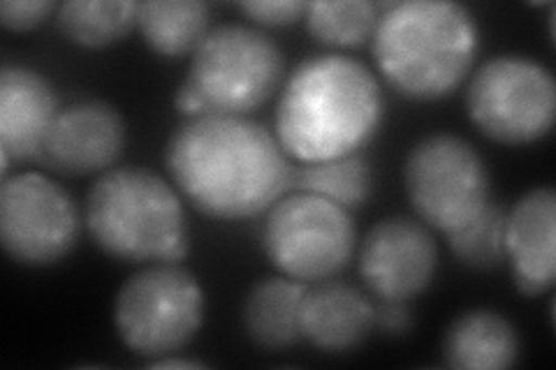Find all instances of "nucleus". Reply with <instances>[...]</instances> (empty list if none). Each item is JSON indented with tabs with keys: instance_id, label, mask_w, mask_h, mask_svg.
<instances>
[{
	"instance_id": "nucleus-1",
	"label": "nucleus",
	"mask_w": 556,
	"mask_h": 370,
	"mask_svg": "<svg viewBox=\"0 0 556 370\" xmlns=\"http://www.w3.org/2000/svg\"><path fill=\"white\" fill-rule=\"evenodd\" d=\"M167 167L188 202L218 220L265 214L294 183L281 144L241 116L190 118L169 139Z\"/></svg>"
},
{
	"instance_id": "nucleus-2",
	"label": "nucleus",
	"mask_w": 556,
	"mask_h": 370,
	"mask_svg": "<svg viewBox=\"0 0 556 370\" xmlns=\"http://www.w3.org/2000/svg\"><path fill=\"white\" fill-rule=\"evenodd\" d=\"M382 120V93L367 65L348 56L304 61L276 112L278 144L306 165L355 155Z\"/></svg>"
},
{
	"instance_id": "nucleus-3",
	"label": "nucleus",
	"mask_w": 556,
	"mask_h": 370,
	"mask_svg": "<svg viewBox=\"0 0 556 370\" xmlns=\"http://www.w3.org/2000/svg\"><path fill=\"white\" fill-rule=\"evenodd\" d=\"M478 54V26L457 3L408 0L386 5L374 30L378 69L396 93L410 100L450 95Z\"/></svg>"
},
{
	"instance_id": "nucleus-4",
	"label": "nucleus",
	"mask_w": 556,
	"mask_h": 370,
	"mask_svg": "<svg viewBox=\"0 0 556 370\" xmlns=\"http://www.w3.org/2000/svg\"><path fill=\"white\" fill-rule=\"evenodd\" d=\"M86 225L100 248L124 261H179L188 253L177 192L147 169H114L86 202Z\"/></svg>"
},
{
	"instance_id": "nucleus-5",
	"label": "nucleus",
	"mask_w": 556,
	"mask_h": 370,
	"mask_svg": "<svg viewBox=\"0 0 556 370\" xmlns=\"http://www.w3.org/2000/svg\"><path fill=\"white\" fill-rule=\"evenodd\" d=\"M283 54L269 35L247 26H220L198 47L190 77L206 116H241L265 104L281 84Z\"/></svg>"
},
{
	"instance_id": "nucleus-6",
	"label": "nucleus",
	"mask_w": 556,
	"mask_h": 370,
	"mask_svg": "<svg viewBox=\"0 0 556 370\" xmlns=\"http://www.w3.org/2000/svg\"><path fill=\"white\" fill-rule=\"evenodd\" d=\"M468 116L501 144H531L545 137L556 116L549 69L521 56L486 61L468 86Z\"/></svg>"
},
{
	"instance_id": "nucleus-7",
	"label": "nucleus",
	"mask_w": 556,
	"mask_h": 370,
	"mask_svg": "<svg viewBox=\"0 0 556 370\" xmlns=\"http://www.w3.org/2000/svg\"><path fill=\"white\" fill-rule=\"evenodd\" d=\"M204 317L198 280L177 267H153L132 276L116 296L118 336L144 357H165L193 341Z\"/></svg>"
},
{
	"instance_id": "nucleus-8",
	"label": "nucleus",
	"mask_w": 556,
	"mask_h": 370,
	"mask_svg": "<svg viewBox=\"0 0 556 370\" xmlns=\"http://www.w3.org/2000/svg\"><path fill=\"white\" fill-rule=\"evenodd\" d=\"M263 243L278 271L298 280H327L351 259L355 225L343 206L300 192L269 208Z\"/></svg>"
},
{
	"instance_id": "nucleus-9",
	"label": "nucleus",
	"mask_w": 556,
	"mask_h": 370,
	"mask_svg": "<svg viewBox=\"0 0 556 370\" xmlns=\"http://www.w3.org/2000/svg\"><path fill=\"white\" fill-rule=\"evenodd\" d=\"M410 202L427 225L452 234L490 204V174L478 151L455 135H433L406 161Z\"/></svg>"
},
{
	"instance_id": "nucleus-10",
	"label": "nucleus",
	"mask_w": 556,
	"mask_h": 370,
	"mask_svg": "<svg viewBox=\"0 0 556 370\" xmlns=\"http://www.w3.org/2000/svg\"><path fill=\"white\" fill-rule=\"evenodd\" d=\"M79 214L73 197L42 174H20L0 188V239L5 253L47 267L75 248Z\"/></svg>"
},
{
	"instance_id": "nucleus-11",
	"label": "nucleus",
	"mask_w": 556,
	"mask_h": 370,
	"mask_svg": "<svg viewBox=\"0 0 556 370\" xmlns=\"http://www.w3.org/2000/svg\"><path fill=\"white\" fill-rule=\"evenodd\" d=\"M437 264V241L420 222L390 218L378 222L364 239L359 273L380 302L406 304L429 288Z\"/></svg>"
},
{
	"instance_id": "nucleus-12",
	"label": "nucleus",
	"mask_w": 556,
	"mask_h": 370,
	"mask_svg": "<svg viewBox=\"0 0 556 370\" xmlns=\"http://www.w3.org/2000/svg\"><path fill=\"white\" fill-rule=\"evenodd\" d=\"M126 130L118 112L98 100L77 102L59 112L42 161L61 174L84 176L112 167L124 151Z\"/></svg>"
},
{
	"instance_id": "nucleus-13",
	"label": "nucleus",
	"mask_w": 556,
	"mask_h": 370,
	"mask_svg": "<svg viewBox=\"0 0 556 370\" xmlns=\"http://www.w3.org/2000/svg\"><path fill=\"white\" fill-rule=\"evenodd\" d=\"M506 257L525 294H543L554 285L556 197L549 188L531 190L506 216Z\"/></svg>"
},
{
	"instance_id": "nucleus-14",
	"label": "nucleus",
	"mask_w": 556,
	"mask_h": 370,
	"mask_svg": "<svg viewBox=\"0 0 556 370\" xmlns=\"http://www.w3.org/2000/svg\"><path fill=\"white\" fill-rule=\"evenodd\" d=\"M59 116L47 79L28 67L5 65L0 73V151L16 161L42 157L45 139Z\"/></svg>"
},
{
	"instance_id": "nucleus-15",
	"label": "nucleus",
	"mask_w": 556,
	"mask_h": 370,
	"mask_svg": "<svg viewBox=\"0 0 556 370\" xmlns=\"http://www.w3.org/2000/svg\"><path fill=\"white\" fill-rule=\"evenodd\" d=\"M302 339L323 352H348L369 336L374 306L359 290L343 283H323L302 298Z\"/></svg>"
},
{
	"instance_id": "nucleus-16",
	"label": "nucleus",
	"mask_w": 556,
	"mask_h": 370,
	"mask_svg": "<svg viewBox=\"0 0 556 370\" xmlns=\"http://www.w3.org/2000/svg\"><path fill=\"white\" fill-rule=\"evenodd\" d=\"M519 355L515 327L492 310H471L450 324L443 341V359L450 368L501 370Z\"/></svg>"
},
{
	"instance_id": "nucleus-17",
	"label": "nucleus",
	"mask_w": 556,
	"mask_h": 370,
	"mask_svg": "<svg viewBox=\"0 0 556 370\" xmlns=\"http://www.w3.org/2000/svg\"><path fill=\"white\" fill-rule=\"evenodd\" d=\"M304 294V285L294 280L269 278L257 283L243 304V324L251 341L265 349H283L302 341Z\"/></svg>"
},
{
	"instance_id": "nucleus-18",
	"label": "nucleus",
	"mask_w": 556,
	"mask_h": 370,
	"mask_svg": "<svg viewBox=\"0 0 556 370\" xmlns=\"http://www.w3.org/2000/svg\"><path fill=\"white\" fill-rule=\"evenodd\" d=\"M137 26L161 56L177 59L198 51L208 35V8L195 0H163L137 5Z\"/></svg>"
},
{
	"instance_id": "nucleus-19",
	"label": "nucleus",
	"mask_w": 556,
	"mask_h": 370,
	"mask_svg": "<svg viewBox=\"0 0 556 370\" xmlns=\"http://www.w3.org/2000/svg\"><path fill=\"white\" fill-rule=\"evenodd\" d=\"M137 24L135 3H65L59 10V28L70 42L86 49H102L124 40Z\"/></svg>"
},
{
	"instance_id": "nucleus-20",
	"label": "nucleus",
	"mask_w": 556,
	"mask_h": 370,
	"mask_svg": "<svg viewBox=\"0 0 556 370\" xmlns=\"http://www.w3.org/2000/svg\"><path fill=\"white\" fill-rule=\"evenodd\" d=\"M294 183L302 192L334 202L345 210L362 206L371 195V171L359 155L308 165L294 176Z\"/></svg>"
},
{
	"instance_id": "nucleus-21",
	"label": "nucleus",
	"mask_w": 556,
	"mask_h": 370,
	"mask_svg": "<svg viewBox=\"0 0 556 370\" xmlns=\"http://www.w3.org/2000/svg\"><path fill=\"white\" fill-rule=\"evenodd\" d=\"M306 26L313 38L332 47H357L367 42L378 26V10L371 3H306Z\"/></svg>"
},
{
	"instance_id": "nucleus-22",
	"label": "nucleus",
	"mask_w": 556,
	"mask_h": 370,
	"mask_svg": "<svg viewBox=\"0 0 556 370\" xmlns=\"http://www.w3.org/2000/svg\"><path fill=\"white\" fill-rule=\"evenodd\" d=\"M447 239L450 251L466 267L492 269L506 257V214L490 202L471 222L447 234Z\"/></svg>"
},
{
	"instance_id": "nucleus-23",
	"label": "nucleus",
	"mask_w": 556,
	"mask_h": 370,
	"mask_svg": "<svg viewBox=\"0 0 556 370\" xmlns=\"http://www.w3.org/2000/svg\"><path fill=\"white\" fill-rule=\"evenodd\" d=\"M54 10L56 5L47 3V0H22V3L10 0V3L0 5V22L14 33H26L47 22Z\"/></svg>"
},
{
	"instance_id": "nucleus-24",
	"label": "nucleus",
	"mask_w": 556,
	"mask_h": 370,
	"mask_svg": "<svg viewBox=\"0 0 556 370\" xmlns=\"http://www.w3.org/2000/svg\"><path fill=\"white\" fill-rule=\"evenodd\" d=\"M241 12L253 20L255 24L263 26H290L306 14V3H298V0H278V3H243Z\"/></svg>"
},
{
	"instance_id": "nucleus-25",
	"label": "nucleus",
	"mask_w": 556,
	"mask_h": 370,
	"mask_svg": "<svg viewBox=\"0 0 556 370\" xmlns=\"http://www.w3.org/2000/svg\"><path fill=\"white\" fill-rule=\"evenodd\" d=\"M374 327L390 333V336H406L413 329V315L404 302H382L374 308Z\"/></svg>"
},
{
	"instance_id": "nucleus-26",
	"label": "nucleus",
	"mask_w": 556,
	"mask_h": 370,
	"mask_svg": "<svg viewBox=\"0 0 556 370\" xmlns=\"http://www.w3.org/2000/svg\"><path fill=\"white\" fill-rule=\"evenodd\" d=\"M155 368H202V363L198 361H188V359H161L153 361Z\"/></svg>"
}]
</instances>
